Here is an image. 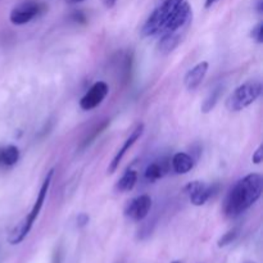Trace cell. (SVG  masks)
I'll use <instances>...</instances> for the list:
<instances>
[{
	"instance_id": "1",
	"label": "cell",
	"mask_w": 263,
	"mask_h": 263,
	"mask_svg": "<svg viewBox=\"0 0 263 263\" xmlns=\"http://www.w3.org/2000/svg\"><path fill=\"white\" fill-rule=\"evenodd\" d=\"M263 192V177L259 174H249L239 180L223 203L226 217H238L252 207L261 198Z\"/></svg>"
},
{
	"instance_id": "2",
	"label": "cell",
	"mask_w": 263,
	"mask_h": 263,
	"mask_svg": "<svg viewBox=\"0 0 263 263\" xmlns=\"http://www.w3.org/2000/svg\"><path fill=\"white\" fill-rule=\"evenodd\" d=\"M192 20V7L189 3L182 2L159 32L162 35L161 40L158 41L159 53L170 54L180 45L189 30Z\"/></svg>"
},
{
	"instance_id": "3",
	"label": "cell",
	"mask_w": 263,
	"mask_h": 263,
	"mask_svg": "<svg viewBox=\"0 0 263 263\" xmlns=\"http://www.w3.org/2000/svg\"><path fill=\"white\" fill-rule=\"evenodd\" d=\"M53 176H54V168H51L50 171L48 172V175H46L43 185H41L40 192L37 193V198H36L30 213H28V215L26 216L25 220H23L22 222L18 223V225L13 229L12 233L9 234V238H8L9 244H12V246H17V244L22 243V241L25 240L26 236L28 235V233H30L31 229H32L33 223H35V221L37 220L39 215H40L41 208H43L44 202H45L46 195H48L49 187H50Z\"/></svg>"
},
{
	"instance_id": "4",
	"label": "cell",
	"mask_w": 263,
	"mask_h": 263,
	"mask_svg": "<svg viewBox=\"0 0 263 263\" xmlns=\"http://www.w3.org/2000/svg\"><path fill=\"white\" fill-rule=\"evenodd\" d=\"M262 94V84L257 80L244 82L236 87L226 100V108L230 112H240L253 104Z\"/></svg>"
},
{
	"instance_id": "5",
	"label": "cell",
	"mask_w": 263,
	"mask_h": 263,
	"mask_svg": "<svg viewBox=\"0 0 263 263\" xmlns=\"http://www.w3.org/2000/svg\"><path fill=\"white\" fill-rule=\"evenodd\" d=\"M182 2L184 0H164L161 5H158L152 12L148 20L145 21L143 28H141V35L144 37H148V36H154L161 32L167 21L170 20V17L174 14L175 10Z\"/></svg>"
},
{
	"instance_id": "6",
	"label": "cell",
	"mask_w": 263,
	"mask_h": 263,
	"mask_svg": "<svg viewBox=\"0 0 263 263\" xmlns=\"http://www.w3.org/2000/svg\"><path fill=\"white\" fill-rule=\"evenodd\" d=\"M45 5L36 0H25L15 5L9 14V21L14 26H22L31 22L35 17L43 13Z\"/></svg>"
},
{
	"instance_id": "7",
	"label": "cell",
	"mask_w": 263,
	"mask_h": 263,
	"mask_svg": "<svg viewBox=\"0 0 263 263\" xmlns=\"http://www.w3.org/2000/svg\"><path fill=\"white\" fill-rule=\"evenodd\" d=\"M109 92V86L104 81H98L80 100V107L84 110H91L99 107Z\"/></svg>"
},
{
	"instance_id": "8",
	"label": "cell",
	"mask_w": 263,
	"mask_h": 263,
	"mask_svg": "<svg viewBox=\"0 0 263 263\" xmlns=\"http://www.w3.org/2000/svg\"><path fill=\"white\" fill-rule=\"evenodd\" d=\"M152 208V198L143 194L134 198L127 203L125 208V216L133 221H143L149 215Z\"/></svg>"
},
{
	"instance_id": "9",
	"label": "cell",
	"mask_w": 263,
	"mask_h": 263,
	"mask_svg": "<svg viewBox=\"0 0 263 263\" xmlns=\"http://www.w3.org/2000/svg\"><path fill=\"white\" fill-rule=\"evenodd\" d=\"M184 192L189 195L190 203L193 205H204L213 194V186H210L203 181H193L185 186Z\"/></svg>"
},
{
	"instance_id": "10",
	"label": "cell",
	"mask_w": 263,
	"mask_h": 263,
	"mask_svg": "<svg viewBox=\"0 0 263 263\" xmlns=\"http://www.w3.org/2000/svg\"><path fill=\"white\" fill-rule=\"evenodd\" d=\"M143 133H144V125L143 123H139V125L135 127V130H134L133 133L130 134V136L126 139L125 143H123V145H122V148H121L120 151L116 153V156L113 157L112 162H110L109 166H108V170H107L108 175H113L116 171H117V168L120 167V163H121V161L123 159V157H125L126 153H127V152L133 148L134 144H135L136 141L141 138Z\"/></svg>"
},
{
	"instance_id": "11",
	"label": "cell",
	"mask_w": 263,
	"mask_h": 263,
	"mask_svg": "<svg viewBox=\"0 0 263 263\" xmlns=\"http://www.w3.org/2000/svg\"><path fill=\"white\" fill-rule=\"evenodd\" d=\"M208 68H210L208 62L203 61L200 62V63L195 64L192 69H189L184 77V84L185 86H186V89L193 91V90H195L197 87H199V85L202 84L203 80L207 76Z\"/></svg>"
},
{
	"instance_id": "12",
	"label": "cell",
	"mask_w": 263,
	"mask_h": 263,
	"mask_svg": "<svg viewBox=\"0 0 263 263\" xmlns=\"http://www.w3.org/2000/svg\"><path fill=\"white\" fill-rule=\"evenodd\" d=\"M171 166L172 170L176 172L177 175H185L190 172L194 167V159L192 156L187 153H176L171 159Z\"/></svg>"
},
{
	"instance_id": "13",
	"label": "cell",
	"mask_w": 263,
	"mask_h": 263,
	"mask_svg": "<svg viewBox=\"0 0 263 263\" xmlns=\"http://www.w3.org/2000/svg\"><path fill=\"white\" fill-rule=\"evenodd\" d=\"M18 159H20V149L15 145H5L0 148V164L2 166H14Z\"/></svg>"
},
{
	"instance_id": "14",
	"label": "cell",
	"mask_w": 263,
	"mask_h": 263,
	"mask_svg": "<svg viewBox=\"0 0 263 263\" xmlns=\"http://www.w3.org/2000/svg\"><path fill=\"white\" fill-rule=\"evenodd\" d=\"M136 182H138V172L134 170H128L123 174V176L116 184V190L118 193H127L135 187Z\"/></svg>"
},
{
	"instance_id": "15",
	"label": "cell",
	"mask_w": 263,
	"mask_h": 263,
	"mask_svg": "<svg viewBox=\"0 0 263 263\" xmlns=\"http://www.w3.org/2000/svg\"><path fill=\"white\" fill-rule=\"evenodd\" d=\"M222 94H223V86H222V85H217V86L213 87V89L211 90L210 92H208V95L205 97V99L203 100L202 107H200L202 112L203 113H210L211 110H212L213 108L217 105L218 100L221 99Z\"/></svg>"
},
{
	"instance_id": "16",
	"label": "cell",
	"mask_w": 263,
	"mask_h": 263,
	"mask_svg": "<svg viewBox=\"0 0 263 263\" xmlns=\"http://www.w3.org/2000/svg\"><path fill=\"white\" fill-rule=\"evenodd\" d=\"M166 174V168H164L163 163H158V162H154V163L149 164L145 170V179L148 181H157V180L162 179Z\"/></svg>"
},
{
	"instance_id": "17",
	"label": "cell",
	"mask_w": 263,
	"mask_h": 263,
	"mask_svg": "<svg viewBox=\"0 0 263 263\" xmlns=\"http://www.w3.org/2000/svg\"><path fill=\"white\" fill-rule=\"evenodd\" d=\"M236 235H238V231L236 230H231V231H229V233H226L225 235H223L222 238L218 240V247L221 248V247H226V246H229L230 243H233V241L235 240Z\"/></svg>"
},
{
	"instance_id": "18",
	"label": "cell",
	"mask_w": 263,
	"mask_h": 263,
	"mask_svg": "<svg viewBox=\"0 0 263 263\" xmlns=\"http://www.w3.org/2000/svg\"><path fill=\"white\" fill-rule=\"evenodd\" d=\"M251 36L256 43L258 44L263 43V23L262 22H259L258 25L254 26L253 30H252L251 32Z\"/></svg>"
},
{
	"instance_id": "19",
	"label": "cell",
	"mask_w": 263,
	"mask_h": 263,
	"mask_svg": "<svg viewBox=\"0 0 263 263\" xmlns=\"http://www.w3.org/2000/svg\"><path fill=\"white\" fill-rule=\"evenodd\" d=\"M263 159V146L259 145L257 148V151L253 153V157H252V161H253L254 164H261Z\"/></svg>"
},
{
	"instance_id": "20",
	"label": "cell",
	"mask_w": 263,
	"mask_h": 263,
	"mask_svg": "<svg viewBox=\"0 0 263 263\" xmlns=\"http://www.w3.org/2000/svg\"><path fill=\"white\" fill-rule=\"evenodd\" d=\"M87 222H89V216L85 215V213H81V215H80L79 217H77V223H79L80 228L85 226Z\"/></svg>"
},
{
	"instance_id": "21",
	"label": "cell",
	"mask_w": 263,
	"mask_h": 263,
	"mask_svg": "<svg viewBox=\"0 0 263 263\" xmlns=\"http://www.w3.org/2000/svg\"><path fill=\"white\" fill-rule=\"evenodd\" d=\"M61 262H62L61 252L55 251V253H54V256H53V263H61Z\"/></svg>"
},
{
	"instance_id": "22",
	"label": "cell",
	"mask_w": 263,
	"mask_h": 263,
	"mask_svg": "<svg viewBox=\"0 0 263 263\" xmlns=\"http://www.w3.org/2000/svg\"><path fill=\"white\" fill-rule=\"evenodd\" d=\"M103 2H104V5L107 8H113L116 5V3H117V0H103Z\"/></svg>"
},
{
	"instance_id": "23",
	"label": "cell",
	"mask_w": 263,
	"mask_h": 263,
	"mask_svg": "<svg viewBox=\"0 0 263 263\" xmlns=\"http://www.w3.org/2000/svg\"><path fill=\"white\" fill-rule=\"evenodd\" d=\"M218 0H205V8H210V7H212L213 4H215V3H217Z\"/></svg>"
},
{
	"instance_id": "24",
	"label": "cell",
	"mask_w": 263,
	"mask_h": 263,
	"mask_svg": "<svg viewBox=\"0 0 263 263\" xmlns=\"http://www.w3.org/2000/svg\"><path fill=\"white\" fill-rule=\"evenodd\" d=\"M69 3H81V2H85V0H68Z\"/></svg>"
},
{
	"instance_id": "25",
	"label": "cell",
	"mask_w": 263,
	"mask_h": 263,
	"mask_svg": "<svg viewBox=\"0 0 263 263\" xmlns=\"http://www.w3.org/2000/svg\"><path fill=\"white\" fill-rule=\"evenodd\" d=\"M172 263H181V262H179V261H175V262H172Z\"/></svg>"
}]
</instances>
